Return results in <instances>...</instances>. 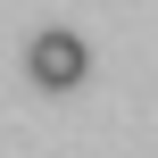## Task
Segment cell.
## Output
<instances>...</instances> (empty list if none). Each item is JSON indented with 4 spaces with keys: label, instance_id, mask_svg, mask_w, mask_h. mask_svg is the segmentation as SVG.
<instances>
[{
    "label": "cell",
    "instance_id": "obj_1",
    "mask_svg": "<svg viewBox=\"0 0 158 158\" xmlns=\"http://www.w3.org/2000/svg\"><path fill=\"white\" fill-rule=\"evenodd\" d=\"M25 75H33L42 92H75V83L92 75V50H83V33H67V25L33 33V42H25Z\"/></svg>",
    "mask_w": 158,
    "mask_h": 158
}]
</instances>
